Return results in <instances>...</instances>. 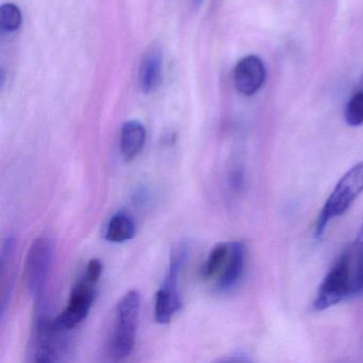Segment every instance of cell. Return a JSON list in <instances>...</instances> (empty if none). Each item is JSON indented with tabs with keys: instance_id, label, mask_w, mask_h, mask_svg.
Here are the masks:
<instances>
[{
	"instance_id": "6da1fadb",
	"label": "cell",
	"mask_w": 363,
	"mask_h": 363,
	"mask_svg": "<svg viewBox=\"0 0 363 363\" xmlns=\"http://www.w3.org/2000/svg\"><path fill=\"white\" fill-rule=\"evenodd\" d=\"M363 193V160L350 167L331 191L314 227V237L320 239L335 218L343 216Z\"/></svg>"
},
{
	"instance_id": "7a4b0ae2",
	"label": "cell",
	"mask_w": 363,
	"mask_h": 363,
	"mask_svg": "<svg viewBox=\"0 0 363 363\" xmlns=\"http://www.w3.org/2000/svg\"><path fill=\"white\" fill-rule=\"evenodd\" d=\"M140 308L141 295L138 290L125 293L116 303V325L110 341V354L116 360L126 358L135 347Z\"/></svg>"
},
{
	"instance_id": "3957f363",
	"label": "cell",
	"mask_w": 363,
	"mask_h": 363,
	"mask_svg": "<svg viewBox=\"0 0 363 363\" xmlns=\"http://www.w3.org/2000/svg\"><path fill=\"white\" fill-rule=\"evenodd\" d=\"M55 258V242L50 238L35 240L27 254L25 280L35 303L43 299Z\"/></svg>"
},
{
	"instance_id": "277c9868",
	"label": "cell",
	"mask_w": 363,
	"mask_h": 363,
	"mask_svg": "<svg viewBox=\"0 0 363 363\" xmlns=\"http://www.w3.org/2000/svg\"><path fill=\"white\" fill-rule=\"evenodd\" d=\"M97 282L89 279L82 274L72 289L67 307L56 318H50V326L55 330L67 333L82 324L90 313L96 294Z\"/></svg>"
},
{
	"instance_id": "5b68a950",
	"label": "cell",
	"mask_w": 363,
	"mask_h": 363,
	"mask_svg": "<svg viewBox=\"0 0 363 363\" xmlns=\"http://www.w3.org/2000/svg\"><path fill=\"white\" fill-rule=\"evenodd\" d=\"M348 297H352V280L345 257L341 252L320 282L312 310L324 311Z\"/></svg>"
},
{
	"instance_id": "8992f818",
	"label": "cell",
	"mask_w": 363,
	"mask_h": 363,
	"mask_svg": "<svg viewBox=\"0 0 363 363\" xmlns=\"http://www.w3.org/2000/svg\"><path fill=\"white\" fill-rule=\"evenodd\" d=\"M267 77L264 65L259 57L250 55L235 65L233 82L240 94L252 96L263 86Z\"/></svg>"
},
{
	"instance_id": "52a82bcc",
	"label": "cell",
	"mask_w": 363,
	"mask_h": 363,
	"mask_svg": "<svg viewBox=\"0 0 363 363\" xmlns=\"http://www.w3.org/2000/svg\"><path fill=\"white\" fill-rule=\"evenodd\" d=\"M246 246L243 242H230L228 257L216 278V288L220 293H229L235 290L245 272Z\"/></svg>"
},
{
	"instance_id": "ba28073f",
	"label": "cell",
	"mask_w": 363,
	"mask_h": 363,
	"mask_svg": "<svg viewBox=\"0 0 363 363\" xmlns=\"http://www.w3.org/2000/svg\"><path fill=\"white\" fill-rule=\"evenodd\" d=\"M163 52L160 46L152 44L142 58L140 65L139 82L142 92H154L161 82L162 75Z\"/></svg>"
},
{
	"instance_id": "9c48e42d",
	"label": "cell",
	"mask_w": 363,
	"mask_h": 363,
	"mask_svg": "<svg viewBox=\"0 0 363 363\" xmlns=\"http://www.w3.org/2000/svg\"><path fill=\"white\" fill-rule=\"evenodd\" d=\"M16 240L9 237L4 241L0 255V280H1V296H0V318H5L9 297L11 295L14 281V259H16Z\"/></svg>"
},
{
	"instance_id": "30bf717a",
	"label": "cell",
	"mask_w": 363,
	"mask_h": 363,
	"mask_svg": "<svg viewBox=\"0 0 363 363\" xmlns=\"http://www.w3.org/2000/svg\"><path fill=\"white\" fill-rule=\"evenodd\" d=\"M342 254L347 262L352 296L363 294V222L354 241L344 248Z\"/></svg>"
},
{
	"instance_id": "8fae6325",
	"label": "cell",
	"mask_w": 363,
	"mask_h": 363,
	"mask_svg": "<svg viewBox=\"0 0 363 363\" xmlns=\"http://www.w3.org/2000/svg\"><path fill=\"white\" fill-rule=\"evenodd\" d=\"M146 141V130L138 121L125 123L121 131V152L126 161H131L139 156Z\"/></svg>"
},
{
	"instance_id": "7c38bea8",
	"label": "cell",
	"mask_w": 363,
	"mask_h": 363,
	"mask_svg": "<svg viewBox=\"0 0 363 363\" xmlns=\"http://www.w3.org/2000/svg\"><path fill=\"white\" fill-rule=\"evenodd\" d=\"M182 307V297L178 289L161 286L155 299V320L159 324H167Z\"/></svg>"
},
{
	"instance_id": "4fadbf2b",
	"label": "cell",
	"mask_w": 363,
	"mask_h": 363,
	"mask_svg": "<svg viewBox=\"0 0 363 363\" xmlns=\"http://www.w3.org/2000/svg\"><path fill=\"white\" fill-rule=\"evenodd\" d=\"M135 235V225L133 218L126 212L120 211L110 218L105 237L109 242L122 243L133 239Z\"/></svg>"
},
{
	"instance_id": "5bb4252c",
	"label": "cell",
	"mask_w": 363,
	"mask_h": 363,
	"mask_svg": "<svg viewBox=\"0 0 363 363\" xmlns=\"http://www.w3.org/2000/svg\"><path fill=\"white\" fill-rule=\"evenodd\" d=\"M229 248H230V243H220L210 252L207 260L201 269V275L203 279L211 280L218 277L228 257Z\"/></svg>"
},
{
	"instance_id": "9a60e30c",
	"label": "cell",
	"mask_w": 363,
	"mask_h": 363,
	"mask_svg": "<svg viewBox=\"0 0 363 363\" xmlns=\"http://www.w3.org/2000/svg\"><path fill=\"white\" fill-rule=\"evenodd\" d=\"M23 16L20 8L13 4H5L0 7V27L7 33H14L20 29Z\"/></svg>"
},
{
	"instance_id": "2e32d148",
	"label": "cell",
	"mask_w": 363,
	"mask_h": 363,
	"mask_svg": "<svg viewBox=\"0 0 363 363\" xmlns=\"http://www.w3.org/2000/svg\"><path fill=\"white\" fill-rule=\"evenodd\" d=\"M344 120L352 127L363 124V91L352 95L348 101L344 111Z\"/></svg>"
},
{
	"instance_id": "e0dca14e",
	"label": "cell",
	"mask_w": 363,
	"mask_h": 363,
	"mask_svg": "<svg viewBox=\"0 0 363 363\" xmlns=\"http://www.w3.org/2000/svg\"><path fill=\"white\" fill-rule=\"evenodd\" d=\"M229 186H231L235 192H241L245 184V176H244V169L239 163H235L231 167L228 176Z\"/></svg>"
},
{
	"instance_id": "ac0fdd59",
	"label": "cell",
	"mask_w": 363,
	"mask_h": 363,
	"mask_svg": "<svg viewBox=\"0 0 363 363\" xmlns=\"http://www.w3.org/2000/svg\"><path fill=\"white\" fill-rule=\"evenodd\" d=\"M203 0H193L195 7H199L203 4Z\"/></svg>"
}]
</instances>
